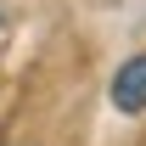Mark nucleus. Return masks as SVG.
Listing matches in <instances>:
<instances>
[{
    "label": "nucleus",
    "mask_w": 146,
    "mask_h": 146,
    "mask_svg": "<svg viewBox=\"0 0 146 146\" xmlns=\"http://www.w3.org/2000/svg\"><path fill=\"white\" fill-rule=\"evenodd\" d=\"M112 107L118 112H146V56H129L124 68H118V79H112Z\"/></svg>",
    "instance_id": "obj_1"
}]
</instances>
